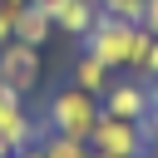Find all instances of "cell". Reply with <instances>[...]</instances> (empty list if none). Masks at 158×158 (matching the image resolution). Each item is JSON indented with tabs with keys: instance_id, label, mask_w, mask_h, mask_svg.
Returning <instances> with one entry per match:
<instances>
[{
	"instance_id": "obj_1",
	"label": "cell",
	"mask_w": 158,
	"mask_h": 158,
	"mask_svg": "<svg viewBox=\"0 0 158 158\" xmlns=\"http://www.w3.org/2000/svg\"><path fill=\"white\" fill-rule=\"evenodd\" d=\"M153 40H158L153 30H143V25H123V20H109V15L99 10L94 30L84 35V54L104 59L114 74H118V69H123V74H133V69H138V59L148 54V44H153Z\"/></svg>"
},
{
	"instance_id": "obj_2",
	"label": "cell",
	"mask_w": 158,
	"mask_h": 158,
	"mask_svg": "<svg viewBox=\"0 0 158 158\" xmlns=\"http://www.w3.org/2000/svg\"><path fill=\"white\" fill-rule=\"evenodd\" d=\"M99 114H104L99 94H84L79 84H64V89H54V99L44 109V123H49V133H69V138H84L89 143Z\"/></svg>"
},
{
	"instance_id": "obj_3",
	"label": "cell",
	"mask_w": 158,
	"mask_h": 158,
	"mask_svg": "<svg viewBox=\"0 0 158 158\" xmlns=\"http://www.w3.org/2000/svg\"><path fill=\"white\" fill-rule=\"evenodd\" d=\"M89 148L94 153H109V158H143L148 153V133L138 118H114V114H99L94 133H89Z\"/></svg>"
},
{
	"instance_id": "obj_4",
	"label": "cell",
	"mask_w": 158,
	"mask_h": 158,
	"mask_svg": "<svg viewBox=\"0 0 158 158\" xmlns=\"http://www.w3.org/2000/svg\"><path fill=\"white\" fill-rule=\"evenodd\" d=\"M49 128H40L35 118H30V109H25V94H15V89H0V143L15 153V148H25V143H40Z\"/></svg>"
},
{
	"instance_id": "obj_5",
	"label": "cell",
	"mask_w": 158,
	"mask_h": 158,
	"mask_svg": "<svg viewBox=\"0 0 158 158\" xmlns=\"http://www.w3.org/2000/svg\"><path fill=\"white\" fill-rule=\"evenodd\" d=\"M40 74H44V64H40V49H35V44L10 40V44L0 49V79H5V89L30 94V89L40 84Z\"/></svg>"
},
{
	"instance_id": "obj_6",
	"label": "cell",
	"mask_w": 158,
	"mask_h": 158,
	"mask_svg": "<svg viewBox=\"0 0 158 158\" xmlns=\"http://www.w3.org/2000/svg\"><path fill=\"white\" fill-rule=\"evenodd\" d=\"M99 104H104V114H114V118H148V84L143 79H109V89L99 94Z\"/></svg>"
},
{
	"instance_id": "obj_7",
	"label": "cell",
	"mask_w": 158,
	"mask_h": 158,
	"mask_svg": "<svg viewBox=\"0 0 158 158\" xmlns=\"http://www.w3.org/2000/svg\"><path fill=\"white\" fill-rule=\"evenodd\" d=\"M94 20H99V0H64V5L54 10V35L84 40V35L94 30Z\"/></svg>"
},
{
	"instance_id": "obj_8",
	"label": "cell",
	"mask_w": 158,
	"mask_h": 158,
	"mask_svg": "<svg viewBox=\"0 0 158 158\" xmlns=\"http://www.w3.org/2000/svg\"><path fill=\"white\" fill-rule=\"evenodd\" d=\"M15 40H20V44L44 49V44L54 40V20H49V10H40L35 0H30V5H20V15H15Z\"/></svg>"
},
{
	"instance_id": "obj_9",
	"label": "cell",
	"mask_w": 158,
	"mask_h": 158,
	"mask_svg": "<svg viewBox=\"0 0 158 158\" xmlns=\"http://www.w3.org/2000/svg\"><path fill=\"white\" fill-rule=\"evenodd\" d=\"M109 79H114V69H109L104 59H94V54H79V59H74V84H79L84 94H104Z\"/></svg>"
},
{
	"instance_id": "obj_10",
	"label": "cell",
	"mask_w": 158,
	"mask_h": 158,
	"mask_svg": "<svg viewBox=\"0 0 158 158\" xmlns=\"http://www.w3.org/2000/svg\"><path fill=\"white\" fill-rule=\"evenodd\" d=\"M40 148H44V158H89L94 153L84 138H69V133H44Z\"/></svg>"
},
{
	"instance_id": "obj_11",
	"label": "cell",
	"mask_w": 158,
	"mask_h": 158,
	"mask_svg": "<svg viewBox=\"0 0 158 158\" xmlns=\"http://www.w3.org/2000/svg\"><path fill=\"white\" fill-rule=\"evenodd\" d=\"M99 10L109 20H123V25H143L148 15V0H99Z\"/></svg>"
},
{
	"instance_id": "obj_12",
	"label": "cell",
	"mask_w": 158,
	"mask_h": 158,
	"mask_svg": "<svg viewBox=\"0 0 158 158\" xmlns=\"http://www.w3.org/2000/svg\"><path fill=\"white\" fill-rule=\"evenodd\" d=\"M133 79H143V84H158V40L148 44V54L138 59V69H133Z\"/></svg>"
},
{
	"instance_id": "obj_13",
	"label": "cell",
	"mask_w": 158,
	"mask_h": 158,
	"mask_svg": "<svg viewBox=\"0 0 158 158\" xmlns=\"http://www.w3.org/2000/svg\"><path fill=\"white\" fill-rule=\"evenodd\" d=\"M15 15H20V5H10V0H0V49L15 40Z\"/></svg>"
},
{
	"instance_id": "obj_14",
	"label": "cell",
	"mask_w": 158,
	"mask_h": 158,
	"mask_svg": "<svg viewBox=\"0 0 158 158\" xmlns=\"http://www.w3.org/2000/svg\"><path fill=\"white\" fill-rule=\"evenodd\" d=\"M10 158H44V148H40V143H25V148H15Z\"/></svg>"
},
{
	"instance_id": "obj_15",
	"label": "cell",
	"mask_w": 158,
	"mask_h": 158,
	"mask_svg": "<svg viewBox=\"0 0 158 158\" xmlns=\"http://www.w3.org/2000/svg\"><path fill=\"white\" fill-rule=\"evenodd\" d=\"M143 30H153V35H158V0H148V15H143Z\"/></svg>"
},
{
	"instance_id": "obj_16",
	"label": "cell",
	"mask_w": 158,
	"mask_h": 158,
	"mask_svg": "<svg viewBox=\"0 0 158 158\" xmlns=\"http://www.w3.org/2000/svg\"><path fill=\"white\" fill-rule=\"evenodd\" d=\"M143 158H158V138H148V153H143Z\"/></svg>"
},
{
	"instance_id": "obj_17",
	"label": "cell",
	"mask_w": 158,
	"mask_h": 158,
	"mask_svg": "<svg viewBox=\"0 0 158 158\" xmlns=\"http://www.w3.org/2000/svg\"><path fill=\"white\" fill-rule=\"evenodd\" d=\"M0 158H10V148H5V143H0Z\"/></svg>"
},
{
	"instance_id": "obj_18",
	"label": "cell",
	"mask_w": 158,
	"mask_h": 158,
	"mask_svg": "<svg viewBox=\"0 0 158 158\" xmlns=\"http://www.w3.org/2000/svg\"><path fill=\"white\" fill-rule=\"evenodd\" d=\"M89 158H109V153H89Z\"/></svg>"
}]
</instances>
